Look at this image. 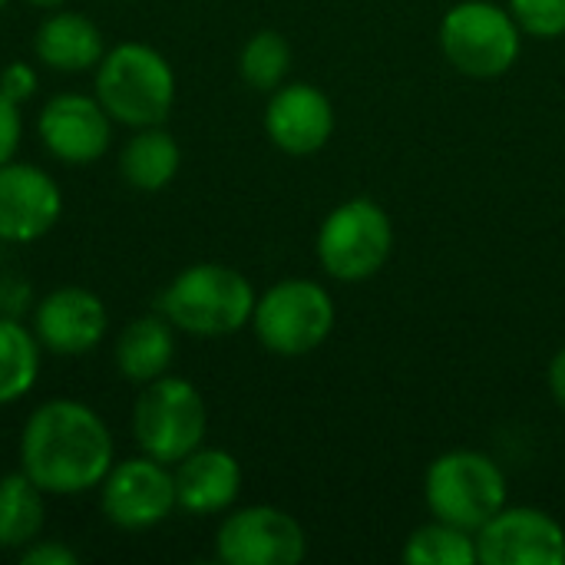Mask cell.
I'll return each instance as SVG.
<instances>
[{"mask_svg": "<svg viewBox=\"0 0 565 565\" xmlns=\"http://www.w3.org/2000/svg\"><path fill=\"white\" fill-rule=\"evenodd\" d=\"M63 215L60 182L33 162L0 166V242L30 245L56 228Z\"/></svg>", "mask_w": 565, "mask_h": 565, "instance_id": "13", "label": "cell"}, {"mask_svg": "<svg viewBox=\"0 0 565 565\" xmlns=\"http://www.w3.org/2000/svg\"><path fill=\"white\" fill-rule=\"evenodd\" d=\"M106 36L86 13L76 10H53L40 20L33 33V56L56 73H86L106 53Z\"/></svg>", "mask_w": 565, "mask_h": 565, "instance_id": "17", "label": "cell"}, {"mask_svg": "<svg viewBox=\"0 0 565 565\" xmlns=\"http://www.w3.org/2000/svg\"><path fill=\"white\" fill-rule=\"evenodd\" d=\"M252 281L218 262L182 268L156 298V311L189 338H228L252 324L255 315Z\"/></svg>", "mask_w": 565, "mask_h": 565, "instance_id": "2", "label": "cell"}, {"mask_svg": "<svg viewBox=\"0 0 565 565\" xmlns=\"http://www.w3.org/2000/svg\"><path fill=\"white\" fill-rule=\"evenodd\" d=\"M550 391H553L556 404L565 411V348L556 351V358L550 364Z\"/></svg>", "mask_w": 565, "mask_h": 565, "instance_id": "28", "label": "cell"}, {"mask_svg": "<svg viewBox=\"0 0 565 565\" xmlns=\"http://www.w3.org/2000/svg\"><path fill=\"white\" fill-rule=\"evenodd\" d=\"M93 96L119 126H162L175 106V70L149 43H116L93 70Z\"/></svg>", "mask_w": 565, "mask_h": 565, "instance_id": "3", "label": "cell"}, {"mask_svg": "<svg viewBox=\"0 0 565 565\" xmlns=\"http://www.w3.org/2000/svg\"><path fill=\"white\" fill-rule=\"evenodd\" d=\"M215 556L225 565H295L308 556V536L305 526L278 507H242L222 520Z\"/></svg>", "mask_w": 565, "mask_h": 565, "instance_id": "10", "label": "cell"}, {"mask_svg": "<svg viewBox=\"0 0 565 565\" xmlns=\"http://www.w3.org/2000/svg\"><path fill=\"white\" fill-rule=\"evenodd\" d=\"M23 3H30V7H36V10H56V7H63L66 0H23Z\"/></svg>", "mask_w": 565, "mask_h": 565, "instance_id": "29", "label": "cell"}, {"mask_svg": "<svg viewBox=\"0 0 565 565\" xmlns=\"http://www.w3.org/2000/svg\"><path fill=\"white\" fill-rule=\"evenodd\" d=\"M477 553L483 565H563L565 530L543 510L503 507L477 530Z\"/></svg>", "mask_w": 565, "mask_h": 565, "instance_id": "12", "label": "cell"}, {"mask_svg": "<svg viewBox=\"0 0 565 565\" xmlns=\"http://www.w3.org/2000/svg\"><path fill=\"white\" fill-rule=\"evenodd\" d=\"M129 427L139 454L175 467L182 457L202 447L209 434V404L192 381L162 374L142 384Z\"/></svg>", "mask_w": 565, "mask_h": 565, "instance_id": "4", "label": "cell"}, {"mask_svg": "<svg viewBox=\"0 0 565 565\" xmlns=\"http://www.w3.org/2000/svg\"><path fill=\"white\" fill-rule=\"evenodd\" d=\"M99 510L106 523L122 533H142L166 523L179 510L172 467L146 454L116 460L99 483Z\"/></svg>", "mask_w": 565, "mask_h": 565, "instance_id": "9", "label": "cell"}, {"mask_svg": "<svg viewBox=\"0 0 565 565\" xmlns=\"http://www.w3.org/2000/svg\"><path fill=\"white\" fill-rule=\"evenodd\" d=\"M291 70V43L278 30H258L238 53V73L252 89L275 93Z\"/></svg>", "mask_w": 565, "mask_h": 565, "instance_id": "23", "label": "cell"}, {"mask_svg": "<svg viewBox=\"0 0 565 565\" xmlns=\"http://www.w3.org/2000/svg\"><path fill=\"white\" fill-rule=\"evenodd\" d=\"M36 136L56 162L89 166L99 162L113 142V119L96 96L56 93L36 113Z\"/></svg>", "mask_w": 565, "mask_h": 565, "instance_id": "11", "label": "cell"}, {"mask_svg": "<svg viewBox=\"0 0 565 565\" xmlns=\"http://www.w3.org/2000/svg\"><path fill=\"white\" fill-rule=\"evenodd\" d=\"M424 497L434 520L477 533L507 507V477L480 450H450L430 463Z\"/></svg>", "mask_w": 565, "mask_h": 565, "instance_id": "7", "label": "cell"}, {"mask_svg": "<svg viewBox=\"0 0 565 565\" xmlns=\"http://www.w3.org/2000/svg\"><path fill=\"white\" fill-rule=\"evenodd\" d=\"M182 169V149L162 126L132 129L119 149V175L136 192H162Z\"/></svg>", "mask_w": 565, "mask_h": 565, "instance_id": "19", "label": "cell"}, {"mask_svg": "<svg viewBox=\"0 0 565 565\" xmlns=\"http://www.w3.org/2000/svg\"><path fill=\"white\" fill-rule=\"evenodd\" d=\"M20 563L23 565H76L79 553L70 550L63 540H33L30 546L20 550Z\"/></svg>", "mask_w": 565, "mask_h": 565, "instance_id": "27", "label": "cell"}, {"mask_svg": "<svg viewBox=\"0 0 565 565\" xmlns=\"http://www.w3.org/2000/svg\"><path fill=\"white\" fill-rule=\"evenodd\" d=\"M318 262L338 281L374 278L394 252L391 215L374 199L341 202L318 228Z\"/></svg>", "mask_w": 565, "mask_h": 565, "instance_id": "8", "label": "cell"}, {"mask_svg": "<svg viewBox=\"0 0 565 565\" xmlns=\"http://www.w3.org/2000/svg\"><path fill=\"white\" fill-rule=\"evenodd\" d=\"M43 348L33 328H23L20 318L0 315V407L23 401L40 377Z\"/></svg>", "mask_w": 565, "mask_h": 565, "instance_id": "21", "label": "cell"}, {"mask_svg": "<svg viewBox=\"0 0 565 565\" xmlns=\"http://www.w3.org/2000/svg\"><path fill=\"white\" fill-rule=\"evenodd\" d=\"M265 132L288 156H315L334 132V106L311 83H281L265 106Z\"/></svg>", "mask_w": 565, "mask_h": 565, "instance_id": "15", "label": "cell"}, {"mask_svg": "<svg viewBox=\"0 0 565 565\" xmlns=\"http://www.w3.org/2000/svg\"><path fill=\"white\" fill-rule=\"evenodd\" d=\"M331 295L308 278H285L255 301L252 331L258 344L278 358H305L334 331Z\"/></svg>", "mask_w": 565, "mask_h": 565, "instance_id": "6", "label": "cell"}, {"mask_svg": "<svg viewBox=\"0 0 565 565\" xmlns=\"http://www.w3.org/2000/svg\"><path fill=\"white\" fill-rule=\"evenodd\" d=\"M440 50L454 70L473 79H493L513 70L523 50V30L510 7L463 0L440 20Z\"/></svg>", "mask_w": 565, "mask_h": 565, "instance_id": "5", "label": "cell"}, {"mask_svg": "<svg viewBox=\"0 0 565 565\" xmlns=\"http://www.w3.org/2000/svg\"><path fill=\"white\" fill-rule=\"evenodd\" d=\"M172 358H175V328L159 311L132 318L119 331L116 351H113L119 377L136 387L162 377L169 371Z\"/></svg>", "mask_w": 565, "mask_h": 565, "instance_id": "18", "label": "cell"}, {"mask_svg": "<svg viewBox=\"0 0 565 565\" xmlns=\"http://www.w3.org/2000/svg\"><path fill=\"white\" fill-rule=\"evenodd\" d=\"M20 470L46 497L99 490L116 463L109 424L76 397H50L30 411L20 430Z\"/></svg>", "mask_w": 565, "mask_h": 565, "instance_id": "1", "label": "cell"}, {"mask_svg": "<svg viewBox=\"0 0 565 565\" xmlns=\"http://www.w3.org/2000/svg\"><path fill=\"white\" fill-rule=\"evenodd\" d=\"M36 89H40V76H36V70L30 66V63H23V60H10L3 70H0V93L3 96H10L13 103H26V99H33L36 96Z\"/></svg>", "mask_w": 565, "mask_h": 565, "instance_id": "25", "label": "cell"}, {"mask_svg": "<svg viewBox=\"0 0 565 565\" xmlns=\"http://www.w3.org/2000/svg\"><path fill=\"white\" fill-rule=\"evenodd\" d=\"M109 315L96 291L63 285L46 291L33 308V334L53 358H83L106 338Z\"/></svg>", "mask_w": 565, "mask_h": 565, "instance_id": "14", "label": "cell"}, {"mask_svg": "<svg viewBox=\"0 0 565 565\" xmlns=\"http://www.w3.org/2000/svg\"><path fill=\"white\" fill-rule=\"evenodd\" d=\"M46 526V493L23 473L0 477V550H23L43 536Z\"/></svg>", "mask_w": 565, "mask_h": 565, "instance_id": "20", "label": "cell"}, {"mask_svg": "<svg viewBox=\"0 0 565 565\" xmlns=\"http://www.w3.org/2000/svg\"><path fill=\"white\" fill-rule=\"evenodd\" d=\"M404 559L411 565H477L480 563L477 533L434 520L411 533L404 546Z\"/></svg>", "mask_w": 565, "mask_h": 565, "instance_id": "22", "label": "cell"}, {"mask_svg": "<svg viewBox=\"0 0 565 565\" xmlns=\"http://www.w3.org/2000/svg\"><path fill=\"white\" fill-rule=\"evenodd\" d=\"M7 3H10V0H0V13H3V7H7Z\"/></svg>", "mask_w": 565, "mask_h": 565, "instance_id": "30", "label": "cell"}, {"mask_svg": "<svg viewBox=\"0 0 565 565\" xmlns=\"http://www.w3.org/2000/svg\"><path fill=\"white\" fill-rule=\"evenodd\" d=\"M510 13L530 36H565V0H510Z\"/></svg>", "mask_w": 565, "mask_h": 565, "instance_id": "24", "label": "cell"}, {"mask_svg": "<svg viewBox=\"0 0 565 565\" xmlns=\"http://www.w3.org/2000/svg\"><path fill=\"white\" fill-rule=\"evenodd\" d=\"M179 510L189 516L228 513L242 493V463L222 447H199L172 467Z\"/></svg>", "mask_w": 565, "mask_h": 565, "instance_id": "16", "label": "cell"}, {"mask_svg": "<svg viewBox=\"0 0 565 565\" xmlns=\"http://www.w3.org/2000/svg\"><path fill=\"white\" fill-rule=\"evenodd\" d=\"M23 142V116H20V103H13L10 96L0 93V166L17 159V149Z\"/></svg>", "mask_w": 565, "mask_h": 565, "instance_id": "26", "label": "cell"}]
</instances>
